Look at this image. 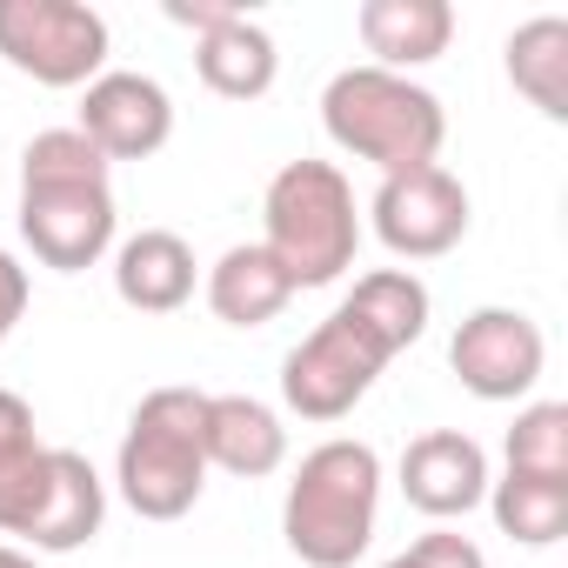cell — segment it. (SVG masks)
Returning <instances> with one entry per match:
<instances>
[{
  "instance_id": "2e32d148",
  "label": "cell",
  "mask_w": 568,
  "mask_h": 568,
  "mask_svg": "<svg viewBox=\"0 0 568 568\" xmlns=\"http://www.w3.org/2000/svg\"><path fill=\"white\" fill-rule=\"evenodd\" d=\"M288 302H295V281L281 274V261L261 241H241L207 267V308L227 328H267Z\"/></svg>"
},
{
  "instance_id": "d6986e66",
  "label": "cell",
  "mask_w": 568,
  "mask_h": 568,
  "mask_svg": "<svg viewBox=\"0 0 568 568\" xmlns=\"http://www.w3.org/2000/svg\"><path fill=\"white\" fill-rule=\"evenodd\" d=\"M342 315L362 322V328L382 342V355L395 362L402 348H415V342L428 335V288H422L408 267H375V274H362L355 288H348Z\"/></svg>"
},
{
  "instance_id": "9a60e30c",
  "label": "cell",
  "mask_w": 568,
  "mask_h": 568,
  "mask_svg": "<svg viewBox=\"0 0 568 568\" xmlns=\"http://www.w3.org/2000/svg\"><path fill=\"white\" fill-rule=\"evenodd\" d=\"M207 468H227L241 481H261L274 475L281 462H288V428H281V415L254 395H207Z\"/></svg>"
},
{
  "instance_id": "8992f818",
  "label": "cell",
  "mask_w": 568,
  "mask_h": 568,
  "mask_svg": "<svg viewBox=\"0 0 568 568\" xmlns=\"http://www.w3.org/2000/svg\"><path fill=\"white\" fill-rule=\"evenodd\" d=\"M0 61L41 88H88L108 74V21L88 0H0Z\"/></svg>"
},
{
  "instance_id": "277c9868",
  "label": "cell",
  "mask_w": 568,
  "mask_h": 568,
  "mask_svg": "<svg viewBox=\"0 0 568 568\" xmlns=\"http://www.w3.org/2000/svg\"><path fill=\"white\" fill-rule=\"evenodd\" d=\"M261 247L295 281V295L342 281L362 247V214H355L348 174L335 161H288L267 181V201H261Z\"/></svg>"
},
{
  "instance_id": "ba28073f",
  "label": "cell",
  "mask_w": 568,
  "mask_h": 568,
  "mask_svg": "<svg viewBox=\"0 0 568 568\" xmlns=\"http://www.w3.org/2000/svg\"><path fill=\"white\" fill-rule=\"evenodd\" d=\"M448 368L475 402H521L548 368V342L521 308H475L448 342Z\"/></svg>"
},
{
  "instance_id": "484cf974",
  "label": "cell",
  "mask_w": 568,
  "mask_h": 568,
  "mask_svg": "<svg viewBox=\"0 0 568 568\" xmlns=\"http://www.w3.org/2000/svg\"><path fill=\"white\" fill-rule=\"evenodd\" d=\"M0 568H41L28 548H8V541H0Z\"/></svg>"
},
{
  "instance_id": "7a4b0ae2",
  "label": "cell",
  "mask_w": 568,
  "mask_h": 568,
  "mask_svg": "<svg viewBox=\"0 0 568 568\" xmlns=\"http://www.w3.org/2000/svg\"><path fill=\"white\" fill-rule=\"evenodd\" d=\"M322 128H328V141L342 154L382 168V181L435 168L442 141H448L442 101L422 81L388 74V68H342L328 81V94H322Z\"/></svg>"
},
{
  "instance_id": "5bb4252c",
  "label": "cell",
  "mask_w": 568,
  "mask_h": 568,
  "mask_svg": "<svg viewBox=\"0 0 568 568\" xmlns=\"http://www.w3.org/2000/svg\"><path fill=\"white\" fill-rule=\"evenodd\" d=\"M114 295L134 315H174L194 302V247L174 227H141L114 254Z\"/></svg>"
},
{
  "instance_id": "603a6c76",
  "label": "cell",
  "mask_w": 568,
  "mask_h": 568,
  "mask_svg": "<svg viewBox=\"0 0 568 568\" xmlns=\"http://www.w3.org/2000/svg\"><path fill=\"white\" fill-rule=\"evenodd\" d=\"M408 561H415V568H488V555H481L468 535H455V528L422 535V541L408 548Z\"/></svg>"
},
{
  "instance_id": "5b68a950",
  "label": "cell",
  "mask_w": 568,
  "mask_h": 568,
  "mask_svg": "<svg viewBox=\"0 0 568 568\" xmlns=\"http://www.w3.org/2000/svg\"><path fill=\"white\" fill-rule=\"evenodd\" d=\"M207 395L201 388H154L141 395L128 435H121V455H114V481H121V501L141 515V521H181L201 488H207Z\"/></svg>"
},
{
  "instance_id": "4316f807",
  "label": "cell",
  "mask_w": 568,
  "mask_h": 568,
  "mask_svg": "<svg viewBox=\"0 0 568 568\" xmlns=\"http://www.w3.org/2000/svg\"><path fill=\"white\" fill-rule=\"evenodd\" d=\"M382 568H415V561H408V555H395V561H382Z\"/></svg>"
},
{
  "instance_id": "30bf717a",
  "label": "cell",
  "mask_w": 568,
  "mask_h": 568,
  "mask_svg": "<svg viewBox=\"0 0 568 568\" xmlns=\"http://www.w3.org/2000/svg\"><path fill=\"white\" fill-rule=\"evenodd\" d=\"M74 128L108 154V168L114 161H148L174 134V101L154 74H101V81L81 88V121Z\"/></svg>"
},
{
  "instance_id": "4fadbf2b",
  "label": "cell",
  "mask_w": 568,
  "mask_h": 568,
  "mask_svg": "<svg viewBox=\"0 0 568 568\" xmlns=\"http://www.w3.org/2000/svg\"><path fill=\"white\" fill-rule=\"evenodd\" d=\"M362 48L375 54L368 68H388V74H408V68H428L448 54L455 41V8L448 0H362Z\"/></svg>"
},
{
  "instance_id": "ac0fdd59",
  "label": "cell",
  "mask_w": 568,
  "mask_h": 568,
  "mask_svg": "<svg viewBox=\"0 0 568 568\" xmlns=\"http://www.w3.org/2000/svg\"><path fill=\"white\" fill-rule=\"evenodd\" d=\"M48 442L34 428V408L0 388V535H28L41 495H48Z\"/></svg>"
},
{
  "instance_id": "d4e9b609",
  "label": "cell",
  "mask_w": 568,
  "mask_h": 568,
  "mask_svg": "<svg viewBox=\"0 0 568 568\" xmlns=\"http://www.w3.org/2000/svg\"><path fill=\"white\" fill-rule=\"evenodd\" d=\"M234 14H241V8H227V0H168V21H174V28H187L194 41H201V34H214V28H227Z\"/></svg>"
},
{
  "instance_id": "52a82bcc",
  "label": "cell",
  "mask_w": 568,
  "mask_h": 568,
  "mask_svg": "<svg viewBox=\"0 0 568 568\" xmlns=\"http://www.w3.org/2000/svg\"><path fill=\"white\" fill-rule=\"evenodd\" d=\"M382 368H388L382 342L335 308L302 348H288V362H281V402L302 422H342V415H355V402L375 388Z\"/></svg>"
},
{
  "instance_id": "e0dca14e",
  "label": "cell",
  "mask_w": 568,
  "mask_h": 568,
  "mask_svg": "<svg viewBox=\"0 0 568 568\" xmlns=\"http://www.w3.org/2000/svg\"><path fill=\"white\" fill-rule=\"evenodd\" d=\"M194 74L221 101H261L274 88V74H281V48H274V34L261 21L234 14L227 28H214V34L194 41Z\"/></svg>"
},
{
  "instance_id": "7c38bea8",
  "label": "cell",
  "mask_w": 568,
  "mask_h": 568,
  "mask_svg": "<svg viewBox=\"0 0 568 568\" xmlns=\"http://www.w3.org/2000/svg\"><path fill=\"white\" fill-rule=\"evenodd\" d=\"M101 521H108V488H101L94 462L74 455V448H54L48 455V495H41L21 541L41 548V555H74L101 535Z\"/></svg>"
},
{
  "instance_id": "ffe728a7",
  "label": "cell",
  "mask_w": 568,
  "mask_h": 568,
  "mask_svg": "<svg viewBox=\"0 0 568 568\" xmlns=\"http://www.w3.org/2000/svg\"><path fill=\"white\" fill-rule=\"evenodd\" d=\"M508 81L541 121H568V21L541 14L508 34Z\"/></svg>"
},
{
  "instance_id": "6da1fadb",
  "label": "cell",
  "mask_w": 568,
  "mask_h": 568,
  "mask_svg": "<svg viewBox=\"0 0 568 568\" xmlns=\"http://www.w3.org/2000/svg\"><path fill=\"white\" fill-rule=\"evenodd\" d=\"M21 241L41 267L81 274L114 247L108 154L81 128H48L21 154Z\"/></svg>"
},
{
  "instance_id": "9c48e42d",
  "label": "cell",
  "mask_w": 568,
  "mask_h": 568,
  "mask_svg": "<svg viewBox=\"0 0 568 568\" xmlns=\"http://www.w3.org/2000/svg\"><path fill=\"white\" fill-rule=\"evenodd\" d=\"M375 234L388 254L402 261H435L448 247H462L468 234V187L435 161V168H415V174H388L375 187Z\"/></svg>"
},
{
  "instance_id": "3957f363",
  "label": "cell",
  "mask_w": 568,
  "mask_h": 568,
  "mask_svg": "<svg viewBox=\"0 0 568 568\" xmlns=\"http://www.w3.org/2000/svg\"><path fill=\"white\" fill-rule=\"evenodd\" d=\"M382 508V455L368 442H322L302 455L288 501H281V535L308 568H355L375 541Z\"/></svg>"
},
{
  "instance_id": "44dd1931",
  "label": "cell",
  "mask_w": 568,
  "mask_h": 568,
  "mask_svg": "<svg viewBox=\"0 0 568 568\" xmlns=\"http://www.w3.org/2000/svg\"><path fill=\"white\" fill-rule=\"evenodd\" d=\"M488 508H495V528L521 548H548L568 535V481L555 475H501L488 481Z\"/></svg>"
},
{
  "instance_id": "8fae6325",
  "label": "cell",
  "mask_w": 568,
  "mask_h": 568,
  "mask_svg": "<svg viewBox=\"0 0 568 568\" xmlns=\"http://www.w3.org/2000/svg\"><path fill=\"white\" fill-rule=\"evenodd\" d=\"M402 495L428 521H455V515L481 508L488 501V455H481V442L462 435V428L415 435L408 455H402Z\"/></svg>"
},
{
  "instance_id": "7402d4cb",
  "label": "cell",
  "mask_w": 568,
  "mask_h": 568,
  "mask_svg": "<svg viewBox=\"0 0 568 568\" xmlns=\"http://www.w3.org/2000/svg\"><path fill=\"white\" fill-rule=\"evenodd\" d=\"M508 468L515 475H555L568 481V402H528L508 428Z\"/></svg>"
},
{
  "instance_id": "cb8c5ba5",
  "label": "cell",
  "mask_w": 568,
  "mask_h": 568,
  "mask_svg": "<svg viewBox=\"0 0 568 568\" xmlns=\"http://www.w3.org/2000/svg\"><path fill=\"white\" fill-rule=\"evenodd\" d=\"M21 315H28V267L0 247V342L21 328Z\"/></svg>"
}]
</instances>
